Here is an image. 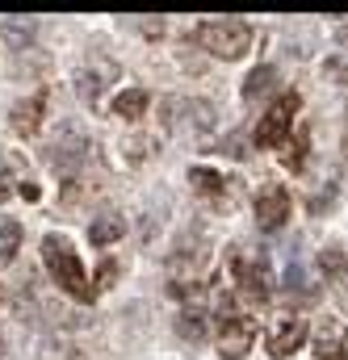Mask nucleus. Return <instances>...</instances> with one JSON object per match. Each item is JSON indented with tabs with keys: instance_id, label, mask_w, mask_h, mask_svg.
<instances>
[{
	"instance_id": "412c9836",
	"label": "nucleus",
	"mask_w": 348,
	"mask_h": 360,
	"mask_svg": "<svg viewBox=\"0 0 348 360\" xmlns=\"http://www.w3.org/2000/svg\"><path fill=\"white\" fill-rule=\"evenodd\" d=\"M340 46H348V25L340 30Z\"/></svg>"
},
{
	"instance_id": "f8f14e48",
	"label": "nucleus",
	"mask_w": 348,
	"mask_h": 360,
	"mask_svg": "<svg viewBox=\"0 0 348 360\" xmlns=\"http://www.w3.org/2000/svg\"><path fill=\"white\" fill-rule=\"evenodd\" d=\"M147 105H151V96H147L143 89H126L118 101H113V113L126 117V122H139V117L147 113Z\"/></svg>"
},
{
	"instance_id": "0eeeda50",
	"label": "nucleus",
	"mask_w": 348,
	"mask_h": 360,
	"mask_svg": "<svg viewBox=\"0 0 348 360\" xmlns=\"http://www.w3.org/2000/svg\"><path fill=\"white\" fill-rule=\"evenodd\" d=\"M290 218V188L285 184H264L256 193V226L261 231H281Z\"/></svg>"
},
{
	"instance_id": "aec40b11",
	"label": "nucleus",
	"mask_w": 348,
	"mask_h": 360,
	"mask_svg": "<svg viewBox=\"0 0 348 360\" xmlns=\"http://www.w3.org/2000/svg\"><path fill=\"white\" fill-rule=\"evenodd\" d=\"M17 193H21V197H25V201H38V184H30V180H25V184H21V188H17Z\"/></svg>"
},
{
	"instance_id": "423d86ee",
	"label": "nucleus",
	"mask_w": 348,
	"mask_h": 360,
	"mask_svg": "<svg viewBox=\"0 0 348 360\" xmlns=\"http://www.w3.org/2000/svg\"><path fill=\"white\" fill-rule=\"evenodd\" d=\"M306 335H311L306 319H298V314H281V319L273 323V331H268L264 348H268V356H273V360H285V356H294V352L306 344Z\"/></svg>"
},
{
	"instance_id": "9d476101",
	"label": "nucleus",
	"mask_w": 348,
	"mask_h": 360,
	"mask_svg": "<svg viewBox=\"0 0 348 360\" xmlns=\"http://www.w3.org/2000/svg\"><path fill=\"white\" fill-rule=\"evenodd\" d=\"M46 160H51V168H59V172H72V168L85 160V139H76V134H72V139H63V143L55 139Z\"/></svg>"
},
{
	"instance_id": "39448f33",
	"label": "nucleus",
	"mask_w": 348,
	"mask_h": 360,
	"mask_svg": "<svg viewBox=\"0 0 348 360\" xmlns=\"http://www.w3.org/2000/svg\"><path fill=\"white\" fill-rule=\"evenodd\" d=\"M298 109H302V96H298V92H281V96L268 105V113L261 117V126H256V147H277V143H285V134H290Z\"/></svg>"
},
{
	"instance_id": "2eb2a0df",
	"label": "nucleus",
	"mask_w": 348,
	"mask_h": 360,
	"mask_svg": "<svg viewBox=\"0 0 348 360\" xmlns=\"http://www.w3.org/2000/svg\"><path fill=\"white\" fill-rule=\"evenodd\" d=\"M273 84H277V72H273V68H256V72L248 76V84H244V101H256L264 92H273Z\"/></svg>"
},
{
	"instance_id": "7ed1b4c3",
	"label": "nucleus",
	"mask_w": 348,
	"mask_h": 360,
	"mask_svg": "<svg viewBox=\"0 0 348 360\" xmlns=\"http://www.w3.org/2000/svg\"><path fill=\"white\" fill-rule=\"evenodd\" d=\"M231 272H235L240 297H244L248 306H256V302L268 297V289H273V269H268V260H264L261 252H235V256H231Z\"/></svg>"
},
{
	"instance_id": "f03ea898",
	"label": "nucleus",
	"mask_w": 348,
	"mask_h": 360,
	"mask_svg": "<svg viewBox=\"0 0 348 360\" xmlns=\"http://www.w3.org/2000/svg\"><path fill=\"white\" fill-rule=\"evenodd\" d=\"M252 25L240 21V17H227V21H206L197 30V42L201 51H210L214 59H244L252 51Z\"/></svg>"
},
{
	"instance_id": "a211bd4d",
	"label": "nucleus",
	"mask_w": 348,
	"mask_h": 360,
	"mask_svg": "<svg viewBox=\"0 0 348 360\" xmlns=\"http://www.w3.org/2000/svg\"><path fill=\"white\" fill-rule=\"evenodd\" d=\"M319 264H323V272H344V269H348L344 248H328V252L319 256Z\"/></svg>"
},
{
	"instance_id": "6ab92c4d",
	"label": "nucleus",
	"mask_w": 348,
	"mask_h": 360,
	"mask_svg": "<svg viewBox=\"0 0 348 360\" xmlns=\"http://www.w3.org/2000/svg\"><path fill=\"white\" fill-rule=\"evenodd\" d=\"M118 269H122L118 260H105V264L97 269V285H92V289H109V285L118 281Z\"/></svg>"
},
{
	"instance_id": "4be33fe9",
	"label": "nucleus",
	"mask_w": 348,
	"mask_h": 360,
	"mask_svg": "<svg viewBox=\"0 0 348 360\" xmlns=\"http://www.w3.org/2000/svg\"><path fill=\"white\" fill-rule=\"evenodd\" d=\"M344 151H348V134H344Z\"/></svg>"
},
{
	"instance_id": "4468645a",
	"label": "nucleus",
	"mask_w": 348,
	"mask_h": 360,
	"mask_svg": "<svg viewBox=\"0 0 348 360\" xmlns=\"http://www.w3.org/2000/svg\"><path fill=\"white\" fill-rule=\"evenodd\" d=\"M21 248V222L17 218H4L0 222V260H13Z\"/></svg>"
},
{
	"instance_id": "f257e3e1",
	"label": "nucleus",
	"mask_w": 348,
	"mask_h": 360,
	"mask_svg": "<svg viewBox=\"0 0 348 360\" xmlns=\"http://www.w3.org/2000/svg\"><path fill=\"white\" fill-rule=\"evenodd\" d=\"M42 264L55 276V285H59L68 297H76L80 306H88V302L97 297V289L88 285V276H85L80 256L72 252V243H68L63 235H46V239H42Z\"/></svg>"
},
{
	"instance_id": "6e6552de",
	"label": "nucleus",
	"mask_w": 348,
	"mask_h": 360,
	"mask_svg": "<svg viewBox=\"0 0 348 360\" xmlns=\"http://www.w3.org/2000/svg\"><path fill=\"white\" fill-rule=\"evenodd\" d=\"M42 109H46V89H38L30 101H21V105L13 109V130L30 139V134L38 130V122H42Z\"/></svg>"
},
{
	"instance_id": "dca6fc26",
	"label": "nucleus",
	"mask_w": 348,
	"mask_h": 360,
	"mask_svg": "<svg viewBox=\"0 0 348 360\" xmlns=\"http://www.w3.org/2000/svg\"><path fill=\"white\" fill-rule=\"evenodd\" d=\"M306 147H311V126H302V130H298V139L290 143V151H285V168H294V172H298V168L306 164Z\"/></svg>"
},
{
	"instance_id": "9b49d317",
	"label": "nucleus",
	"mask_w": 348,
	"mask_h": 360,
	"mask_svg": "<svg viewBox=\"0 0 348 360\" xmlns=\"http://www.w3.org/2000/svg\"><path fill=\"white\" fill-rule=\"evenodd\" d=\"M126 235V218L122 214H101L92 226H88V239H92V248H109L113 239H122Z\"/></svg>"
},
{
	"instance_id": "20e7f679",
	"label": "nucleus",
	"mask_w": 348,
	"mask_h": 360,
	"mask_svg": "<svg viewBox=\"0 0 348 360\" xmlns=\"http://www.w3.org/2000/svg\"><path fill=\"white\" fill-rule=\"evenodd\" d=\"M218 344H223V356H231V360L252 352V344H256V323L248 314H240L231 306V297L218 306Z\"/></svg>"
},
{
	"instance_id": "ddd939ff",
	"label": "nucleus",
	"mask_w": 348,
	"mask_h": 360,
	"mask_svg": "<svg viewBox=\"0 0 348 360\" xmlns=\"http://www.w3.org/2000/svg\"><path fill=\"white\" fill-rule=\"evenodd\" d=\"M189 180H193V188H197L201 197H218V193H227V184H231V180H223L218 172H210V168H193Z\"/></svg>"
},
{
	"instance_id": "f3484780",
	"label": "nucleus",
	"mask_w": 348,
	"mask_h": 360,
	"mask_svg": "<svg viewBox=\"0 0 348 360\" xmlns=\"http://www.w3.org/2000/svg\"><path fill=\"white\" fill-rule=\"evenodd\" d=\"M176 331H180L185 340H201V335H206V323H201V314H180Z\"/></svg>"
},
{
	"instance_id": "1a4fd4ad",
	"label": "nucleus",
	"mask_w": 348,
	"mask_h": 360,
	"mask_svg": "<svg viewBox=\"0 0 348 360\" xmlns=\"http://www.w3.org/2000/svg\"><path fill=\"white\" fill-rule=\"evenodd\" d=\"M315 356L319 360H348V331H340L336 323H328L315 340Z\"/></svg>"
}]
</instances>
